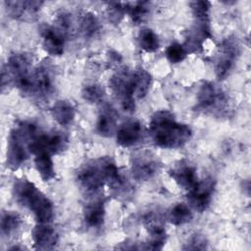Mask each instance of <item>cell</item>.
Returning a JSON list of instances; mask_svg holds the SVG:
<instances>
[{"mask_svg": "<svg viewBox=\"0 0 251 251\" xmlns=\"http://www.w3.org/2000/svg\"><path fill=\"white\" fill-rule=\"evenodd\" d=\"M78 29L85 38H95L101 30V25L95 14L84 13L78 21Z\"/></svg>", "mask_w": 251, "mask_h": 251, "instance_id": "obj_23", "label": "cell"}, {"mask_svg": "<svg viewBox=\"0 0 251 251\" xmlns=\"http://www.w3.org/2000/svg\"><path fill=\"white\" fill-rule=\"evenodd\" d=\"M143 224L149 233V240L145 243V250H161L166 243V230L161 215L156 211L148 212L143 218Z\"/></svg>", "mask_w": 251, "mask_h": 251, "instance_id": "obj_13", "label": "cell"}, {"mask_svg": "<svg viewBox=\"0 0 251 251\" xmlns=\"http://www.w3.org/2000/svg\"><path fill=\"white\" fill-rule=\"evenodd\" d=\"M43 5L42 1L35 0H9L4 1L5 10L15 20L30 21L36 17Z\"/></svg>", "mask_w": 251, "mask_h": 251, "instance_id": "obj_14", "label": "cell"}, {"mask_svg": "<svg viewBox=\"0 0 251 251\" xmlns=\"http://www.w3.org/2000/svg\"><path fill=\"white\" fill-rule=\"evenodd\" d=\"M215 188L216 181L211 176L198 180L197 184L187 193L190 206L199 213L206 211L212 202Z\"/></svg>", "mask_w": 251, "mask_h": 251, "instance_id": "obj_12", "label": "cell"}, {"mask_svg": "<svg viewBox=\"0 0 251 251\" xmlns=\"http://www.w3.org/2000/svg\"><path fill=\"white\" fill-rule=\"evenodd\" d=\"M126 14L135 25L143 23L149 15L150 3L148 1H135L126 3Z\"/></svg>", "mask_w": 251, "mask_h": 251, "instance_id": "obj_27", "label": "cell"}, {"mask_svg": "<svg viewBox=\"0 0 251 251\" xmlns=\"http://www.w3.org/2000/svg\"><path fill=\"white\" fill-rule=\"evenodd\" d=\"M196 110L207 115L224 117L229 111V98L220 86L211 81H202L197 92Z\"/></svg>", "mask_w": 251, "mask_h": 251, "instance_id": "obj_5", "label": "cell"}, {"mask_svg": "<svg viewBox=\"0 0 251 251\" xmlns=\"http://www.w3.org/2000/svg\"><path fill=\"white\" fill-rule=\"evenodd\" d=\"M55 27L61 31L65 37L70 36L74 32V22L72 15L67 11H59L55 18Z\"/></svg>", "mask_w": 251, "mask_h": 251, "instance_id": "obj_30", "label": "cell"}, {"mask_svg": "<svg viewBox=\"0 0 251 251\" xmlns=\"http://www.w3.org/2000/svg\"><path fill=\"white\" fill-rule=\"evenodd\" d=\"M139 47L147 53L156 52L160 47V40L157 33L151 28H142L137 36Z\"/></svg>", "mask_w": 251, "mask_h": 251, "instance_id": "obj_28", "label": "cell"}, {"mask_svg": "<svg viewBox=\"0 0 251 251\" xmlns=\"http://www.w3.org/2000/svg\"><path fill=\"white\" fill-rule=\"evenodd\" d=\"M106 215L105 202L102 199H93L83 209V222L89 228H99L103 226Z\"/></svg>", "mask_w": 251, "mask_h": 251, "instance_id": "obj_20", "label": "cell"}, {"mask_svg": "<svg viewBox=\"0 0 251 251\" xmlns=\"http://www.w3.org/2000/svg\"><path fill=\"white\" fill-rule=\"evenodd\" d=\"M3 67L8 74L10 83H14L24 94H26L32 74L29 56L25 53H14Z\"/></svg>", "mask_w": 251, "mask_h": 251, "instance_id": "obj_7", "label": "cell"}, {"mask_svg": "<svg viewBox=\"0 0 251 251\" xmlns=\"http://www.w3.org/2000/svg\"><path fill=\"white\" fill-rule=\"evenodd\" d=\"M13 195L18 204L29 210L37 223H51L54 218L52 201L26 178L15 181Z\"/></svg>", "mask_w": 251, "mask_h": 251, "instance_id": "obj_3", "label": "cell"}, {"mask_svg": "<svg viewBox=\"0 0 251 251\" xmlns=\"http://www.w3.org/2000/svg\"><path fill=\"white\" fill-rule=\"evenodd\" d=\"M132 71L126 68L118 70L109 79V87L120 102L121 107L127 113H132L135 109V97L131 77Z\"/></svg>", "mask_w": 251, "mask_h": 251, "instance_id": "obj_6", "label": "cell"}, {"mask_svg": "<svg viewBox=\"0 0 251 251\" xmlns=\"http://www.w3.org/2000/svg\"><path fill=\"white\" fill-rule=\"evenodd\" d=\"M78 186L86 193L93 194L104 185L113 189L122 188L124 178L116 163L110 157L92 159L83 164L75 175Z\"/></svg>", "mask_w": 251, "mask_h": 251, "instance_id": "obj_1", "label": "cell"}, {"mask_svg": "<svg viewBox=\"0 0 251 251\" xmlns=\"http://www.w3.org/2000/svg\"><path fill=\"white\" fill-rule=\"evenodd\" d=\"M208 247V241L204 235L195 233L189 237L187 242L182 247L183 250H204Z\"/></svg>", "mask_w": 251, "mask_h": 251, "instance_id": "obj_34", "label": "cell"}, {"mask_svg": "<svg viewBox=\"0 0 251 251\" xmlns=\"http://www.w3.org/2000/svg\"><path fill=\"white\" fill-rule=\"evenodd\" d=\"M239 54L240 45L234 36H228L221 42L215 59V74L219 79H224L228 76Z\"/></svg>", "mask_w": 251, "mask_h": 251, "instance_id": "obj_8", "label": "cell"}, {"mask_svg": "<svg viewBox=\"0 0 251 251\" xmlns=\"http://www.w3.org/2000/svg\"><path fill=\"white\" fill-rule=\"evenodd\" d=\"M150 136L158 147L176 149L184 146L192 136L191 127L176 120L175 115L168 110L155 112L149 123Z\"/></svg>", "mask_w": 251, "mask_h": 251, "instance_id": "obj_2", "label": "cell"}, {"mask_svg": "<svg viewBox=\"0 0 251 251\" xmlns=\"http://www.w3.org/2000/svg\"><path fill=\"white\" fill-rule=\"evenodd\" d=\"M22 226V218L15 211H4L1 215V233L3 236H11L15 234Z\"/></svg>", "mask_w": 251, "mask_h": 251, "instance_id": "obj_25", "label": "cell"}, {"mask_svg": "<svg viewBox=\"0 0 251 251\" xmlns=\"http://www.w3.org/2000/svg\"><path fill=\"white\" fill-rule=\"evenodd\" d=\"M31 238L36 249H53L59 240L57 231L50 223H37L31 231Z\"/></svg>", "mask_w": 251, "mask_h": 251, "instance_id": "obj_18", "label": "cell"}, {"mask_svg": "<svg viewBox=\"0 0 251 251\" xmlns=\"http://www.w3.org/2000/svg\"><path fill=\"white\" fill-rule=\"evenodd\" d=\"M118 114L116 110L108 104L101 107L96 121V132L104 137H111L117 131Z\"/></svg>", "mask_w": 251, "mask_h": 251, "instance_id": "obj_19", "label": "cell"}, {"mask_svg": "<svg viewBox=\"0 0 251 251\" xmlns=\"http://www.w3.org/2000/svg\"><path fill=\"white\" fill-rule=\"evenodd\" d=\"M53 90L54 78L50 69L45 65H40L32 70L26 95L36 99H46Z\"/></svg>", "mask_w": 251, "mask_h": 251, "instance_id": "obj_10", "label": "cell"}, {"mask_svg": "<svg viewBox=\"0 0 251 251\" xmlns=\"http://www.w3.org/2000/svg\"><path fill=\"white\" fill-rule=\"evenodd\" d=\"M132 84L135 99L144 98L150 90L152 84V76L148 71L139 67L131 73Z\"/></svg>", "mask_w": 251, "mask_h": 251, "instance_id": "obj_22", "label": "cell"}, {"mask_svg": "<svg viewBox=\"0 0 251 251\" xmlns=\"http://www.w3.org/2000/svg\"><path fill=\"white\" fill-rule=\"evenodd\" d=\"M81 96L87 103L97 104L104 100L105 90L98 83H89L83 86L81 90Z\"/></svg>", "mask_w": 251, "mask_h": 251, "instance_id": "obj_29", "label": "cell"}, {"mask_svg": "<svg viewBox=\"0 0 251 251\" xmlns=\"http://www.w3.org/2000/svg\"><path fill=\"white\" fill-rule=\"evenodd\" d=\"M68 136L61 131L38 132L28 144L29 152L33 155L46 153L51 156L64 151L68 146Z\"/></svg>", "mask_w": 251, "mask_h": 251, "instance_id": "obj_9", "label": "cell"}, {"mask_svg": "<svg viewBox=\"0 0 251 251\" xmlns=\"http://www.w3.org/2000/svg\"><path fill=\"white\" fill-rule=\"evenodd\" d=\"M38 133L35 124L24 121L11 131L7 142L6 166L11 171H17L28 158V144Z\"/></svg>", "mask_w": 251, "mask_h": 251, "instance_id": "obj_4", "label": "cell"}, {"mask_svg": "<svg viewBox=\"0 0 251 251\" xmlns=\"http://www.w3.org/2000/svg\"><path fill=\"white\" fill-rule=\"evenodd\" d=\"M108 20L113 25H119L126 14V3L110 2L107 4L106 9Z\"/></svg>", "mask_w": 251, "mask_h": 251, "instance_id": "obj_31", "label": "cell"}, {"mask_svg": "<svg viewBox=\"0 0 251 251\" xmlns=\"http://www.w3.org/2000/svg\"><path fill=\"white\" fill-rule=\"evenodd\" d=\"M34 156V166L41 179L44 181L53 179L56 176V173L52 156L46 153H39Z\"/></svg>", "mask_w": 251, "mask_h": 251, "instance_id": "obj_24", "label": "cell"}, {"mask_svg": "<svg viewBox=\"0 0 251 251\" xmlns=\"http://www.w3.org/2000/svg\"><path fill=\"white\" fill-rule=\"evenodd\" d=\"M161 164L156 156L147 151H141L132 156L131 174L138 181H147L159 172Z\"/></svg>", "mask_w": 251, "mask_h": 251, "instance_id": "obj_11", "label": "cell"}, {"mask_svg": "<svg viewBox=\"0 0 251 251\" xmlns=\"http://www.w3.org/2000/svg\"><path fill=\"white\" fill-rule=\"evenodd\" d=\"M43 49L51 56H61L65 50V35L55 26L43 25L40 29Z\"/></svg>", "mask_w": 251, "mask_h": 251, "instance_id": "obj_17", "label": "cell"}, {"mask_svg": "<svg viewBox=\"0 0 251 251\" xmlns=\"http://www.w3.org/2000/svg\"><path fill=\"white\" fill-rule=\"evenodd\" d=\"M53 119L62 126H70L75 117V108L68 100H58L51 107Z\"/></svg>", "mask_w": 251, "mask_h": 251, "instance_id": "obj_21", "label": "cell"}, {"mask_svg": "<svg viewBox=\"0 0 251 251\" xmlns=\"http://www.w3.org/2000/svg\"><path fill=\"white\" fill-rule=\"evenodd\" d=\"M170 176L182 189L187 192L198 182L196 168L186 160L178 161L170 171Z\"/></svg>", "mask_w": 251, "mask_h": 251, "instance_id": "obj_15", "label": "cell"}, {"mask_svg": "<svg viewBox=\"0 0 251 251\" xmlns=\"http://www.w3.org/2000/svg\"><path fill=\"white\" fill-rule=\"evenodd\" d=\"M143 135V127L139 121L128 120L123 123L116 131L117 143L125 148L138 143Z\"/></svg>", "mask_w": 251, "mask_h": 251, "instance_id": "obj_16", "label": "cell"}, {"mask_svg": "<svg viewBox=\"0 0 251 251\" xmlns=\"http://www.w3.org/2000/svg\"><path fill=\"white\" fill-rule=\"evenodd\" d=\"M165 55L170 63L177 64L182 62L188 54L182 44L178 42H173L167 47Z\"/></svg>", "mask_w": 251, "mask_h": 251, "instance_id": "obj_33", "label": "cell"}, {"mask_svg": "<svg viewBox=\"0 0 251 251\" xmlns=\"http://www.w3.org/2000/svg\"><path fill=\"white\" fill-rule=\"evenodd\" d=\"M189 6L194 21H210L211 3L209 1H192Z\"/></svg>", "mask_w": 251, "mask_h": 251, "instance_id": "obj_32", "label": "cell"}, {"mask_svg": "<svg viewBox=\"0 0 251 251\" xmlns=\"http://www.w3.org/2000/svg\"><path fill=\"white\" fill-rule=\"evenodd\" d=\"M193 219V214L188 205L184 203L175 204L169 211L168 220L174 226L185 225Z\"/></svg>", "mask_w": 251, "mask_h": 251, "instance_id": "obj_26", "label": "cell"}]
</instances>
